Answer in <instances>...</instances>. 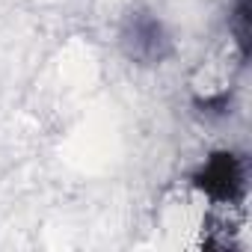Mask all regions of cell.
<instances>
[{"mask_svg":"<svg viewBox=\"0 0 252 252\" xmlns=\"http://www.w3.org/2000/svg\"><path fill=\"white\" fill-rule=\"evenodd\" d=\"M231 30H234L237 45H240V54L246 60L249 57V0H240V3H237L234 18H231Z\"/></svg>","mask_w":252,"mask_h":252,"instance_id":"cell-3","label":"cell"},{"mask_svg":"<svg viewBox=\"0 0 252 252\" xmlns=\"http://www.w3.org/2000/svg\"><path fill=\"white\" fill-rule=\"evenodd\" d=\"M122 42L128 48V54L140 63H160L169 54V39L163 33V24L152 15H143V12L128 18Z\"/></svg>","mask_w":252,"mask_h":252,"instance_id":"cell-2","label":"cell"},{"mask_svg":"<svg viewBox=\"0 0 252 252\" xmlns=\"http://www.w3.org/2000/svg\"><path fill=\"white\" fill-rule=\"evenodd\" d=\"M193 187L217 202V205H237L246 193V163L234 152L211 155L193 175Z\"/></svg>","mask_w":252,"mask_h":252,"instance_id":"cell-1","label":"cell"}]
</instances>
